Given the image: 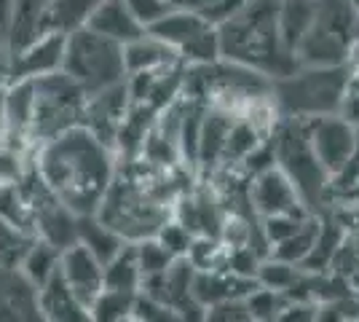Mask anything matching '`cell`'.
Wrapping results in <instances>:
<instances>
[{"label":"cell","instance_id":"cell-41","mask_svg":"<svg viewBox=\"0 0 359 322\" xmlns=\"http://www.w3.org/2000/svg\"><path fill=\"white\" fill-rule=\"evenodd\" d=\"M348 92H359V70H354L348 78Z\"/></svg>","mask_w":359,"mask_h":322},{"label":"cell","instance_id":"cell-2","mask_svg":"<svg viewBox=\"0 0 359 322\" xmlns=\"http://www.w3.org/2000/svg\"><path fill=\"white\" fill-rule=\"evenodd\" d=\"M217 41L220 60L255 70L269 81L298 70L279 35V0H247L239 14L217 30Z\"/></svg>","mask_w":359,"mask_h":322},{"label":"cell","instance_id":"cell-22","mask_svg":"<svg viewBox=\"0 0 359 322\" xmlns=\"http://www.w3.org/2000/svg\"><path fill=\"white\" fill-rule=\"evenodd\" d=\"M78 242L86 245L100 258V261L110 263L116 255H118L123 247L129 242H123L116 231H110L105 223L97 220V215H89V217H78Z\"/></svg>","mask_w":359,"mask_h":322},{"label":"cell","instance_id":"cell-25","mask_svg":"<svg viewBox=\"0 0 359 322\" xmlns=\"http://www.w3.org/2000/svg\"><path fill=\"white\" fill-rule=\"evenodd\" d=\"M60 258H62V250L51 247L48 242H43V239H38L19 274L25 276L32 288L38 290V288H43L46 282L60 271Z\"/></svg>","mask_w":359,"mask_h":322},{"label":"cell","instance_id":"cell-35","mask_svg":"<svg viewBox=\"0 0 359 322\" xmlns=\"http://www.w3.org/2000/svg\"><path fill=\"white\" fill-rule=\"evenodd\" d=\"M132 311H135V317H140L142 322H182L177 309L166 307L161 301H153L148 295H137Z\"/></svg>","mask_w":359,"mask_h":322},{"label":"cell","instance_id":"cell-40","mask_svg":"<svg viewBox=\"0 0 359 322\" xmlns=\"http://www.w3.org/2000/svg\"><path fill=\"white\" fill-rule=\"evenodd\" d=\"M346 67L354 73V70H359V38H354V43H351V48H348V57H346Z\"/></svg>","mask_w":359,"mask_h":322},{"label":"cell","instance_id":"cell-23","mask_svg":"<svg viewBox=\"0 0 359 322\" xmlns=\"http://www.w3.org/2000/svg\"><path fill=\"white\" fill-rule=\"evenodd\" d=\"M35 242H38L35 234H27V231L0 220V269L3 271H22Z\"/></svg>","mask_w":359,"mask_h":322},{"label":"cell","instance_id":"cell-10","mask_svg":"<svg viewBox=\"0 0 359 322\" xmlns=\"http://www.w3.org/2000/svg\"><path fill=\"white\" fill-rule=\"evenodd\" d=\"M175 220H180L194 236H223V226L228 220L223 199L217 191L207 185H194L188 188L177 201H175Z\"/></svg>","mask_w":359,"mask_h":322},{"label":"cell","instance_id":"cell-36","mask_svg":"<svg viewBox=\"0 0 359 322\" xmlns=\"http://www.w3.org/2000/svg\"><path fill=\"white\" fill-rule=\"evenodd\" d=\"M204 322H252V317H250V311L244 307V301H236V304H223V307L207 309Z\"/></svg>","mask_w":359,"mask_h":322},{"label":"cell","instance_id":"cell-26","mask_svg":"<svg viewBox=\"0 0 359 322\" xmlns=\"http://www.w3.org/2000/svg\"><path fill=\"white\" fill-rule=\"evenodd\" d=\"M247 0H172V6L180 11L196 14L198 19H204L212 27H223L225 22H231L233 16L244 8Z\"/></svg>","mask_w":359,"mask_h":322},{"label":"cell","instance_id":"cell-44","mask_svg":"<svg viewBox=\"0 0 359 322\" xmlns=\"http://www.w3.org/2000/svg\"><path fill=\"white\" fill-rule=\"evenodd\" d=\"M351 3H354V6H357V11H359V0H351Z\"/></svg>","mask_w":359,"mask_h":322},{"label":"cell","instance_id":"cell-21","mask_svg":"<svg viewBox=\"0 0 359 322\" xmlns=\"http://www.w3.org/2000/svg\"><path fill=\"white\" fill-rule=\"evenodd\" d=\"M102 0H48V27L60 35H73L89 25Z\"/></svg>","mask_w":359,"mask_h":322},{"label":"cell","instance_id":"cell-45","mask_svg":"<svg viewBox=\"0 0 359 322\" xmlns=\"http://www.w3.org/2000/svg\"><path fill=\"white\" fill-rule=\"evenodd\" d=\"M0 188H3V183H0Z\"/></svg>","mask_w":359,"mask_h":322},{"label":"cell","instance_id":"cell-38","mask_svg":"<svg viewBox=\"0 0 359 322\" xmlns=\"http://www.w3.org/2000/svg\"><path fill=\"white\" fill-rule=\"evenodd\" d=\"M11 92V70H8V46H6V32L0 25V123H3V110H6V100Z\"/></svg>","mask_w":359,"mask_h":322},{"label":"cell","instance_id":"cell-42","mask_svg":"<svg viewBox=\"0 0 359 322\" xmlns=\"http://www.w3.org/2000/svg\"><path fill=\"white\" fill-rule=\"evenodd\" d=\"M121 322H142V320H140V317H135V311H132V314H126Z\"/></svg>","mask_w":359,"mask_h":322},{"label":"cell","instance_id":"cell-14","mask_svg":"<svg viewBox=\"0 0 359 322\" xmlns=\"http://www.w3.org/2000/svg\"><path fill=\"white\" fill-rule=\"evenodd\" d=\"M65 46H67V35L51 32L41 38L38 43L27 46L19 54H8V70H11V86L22 81H35V78L54 76L62 73L65 65Z\"/></svg>","mask_w":359,"mask_h":322},{"label":"cell","instance_id":"cell-6","mask_svg":"<svg viewBox=\"0 0 359 322\" xmlns=\"http://www.w3.org/2000/svg\"><path fill=\"white\" fill-rule=\"evenodd\" d=\"M86 94L75 86L65 73L43 76L30 81V135L32 148L43 145L57 135L83 126Z\"/></svg>","mask_w":359,"mask_h":322},{"label":"cell","instance_id":"cell-1","mask_svg":"<svg viewBox=\"0 0 359 322\" xmlns=\"http://www.w3.org/2000/svg\"><path fill=\"white\" fill-rule=\"evenodd\" d=\"M32 164L48 191L78 217L97 215L118 175V156L86 126H75L35 148Z\"/></svg>","mask_w":359,"mask_h":322},{"label":"cell","instance_id":"cell-34","mask_svg":"<svg viewBox=\"0 0 359 322\" xmlns=\"http://www.w3.org/2000/svg\"><path fill=\"white\" fill-rule=\"evenodd\" d=\"M126 6H129V11L135 14V19L145 30H150L153 25H158L164 16L175 11L172 0H126Z\"/></svg>","mask_w":359,"mask_h":322},{"label":"cell","instance_id":"cell-4","mask_svg":"<svg viewBox=\"0 0 359 322\" xmlns=\"http://www.w3.org/2000/svg\"><path fill=\"white\" fill-rule=\"evenodd\" d=\"M271 145H273V164L295 185L306 210L314 215L327 213L330 177L314 154V145L309 137V121L282 119L271 135Z\"/></svg>","mask_w":359,"mask_h":322},{"label":"cell","instance_id":"cell-30","mask_svg":"<svg viewBox=\"0 0 359 322\" xmlns=\"http://www.w3.org/2000/svg\"><path fill=\"white\" fill-rule=\"evenodd\" d=\"M135 250H137L140 271H142V282H148V279H153V276H161L172 263L177 261V258H172V255L166 253V247L161 245L156 236H153V239L137 242Z\"/></svg>","mask_w":359,"mask_h":322},{"label":"cell","instance_id":"cell-33","mask_svg":"<svg viewBox=\"0 0 359 322\" xmlns=\"http://www.w3.org/2000/svg\"><path fill=\"white\" fill-rule=\"evenodd\" d=\"M161 245L166 247V253L172 255V258H185L188 255V250H191V245H194V234L185 229L180 220H169L164 229L158 231V236H156Z\"/></svg>","mask_w":359,"mask_h":322},{"label":"cell","instance_id":"cell-17","mask_svg":"<svg viewBox=\"0 0 359 322\" xmlns=\"http://www.w3.org/2000/svg\"><path fill=\"white\" fill-rule=\"evenodd\" d=\"M86 27L100 32L102 38L118 43V46H129V43H135L137 38H142L148 32L135 19V14L129 11L126 0H102L97 6V11L91 14Z\"/></svg>","mask_w":359,"mask_h":322},{"label":"cell","instance_id":"cell-18","mask_svg":"<svg viewBox=\"0 0 359 322\" xmlns=\"http://www.w3.org/2000/svg\"><path fill=\"white\" fill-rule=\"evenodd\" d=\"M123 60H126V73L140 76V73H153V70H164L169 65H177L180 57L166 43H161L158 38L145 32L142 38H137L135 43L123 46Z\"/></svg>","mask_w":359,"mask_h":322},{"label":"cell","instance_id":"cell-12","mask_svg":"<svg viewBox=\"0 0 359 322\" xmlns=\"http://www.w3.org/2000/svg\"><path fill=\"white\" fill-rule=\"evenodd\" d=\"M60 274L70 285V290L89 309L105 293V263L100 261L86 245H81V242H75L67 250H62Z\"/></svg>","mask_w":359,"mask_h":322},{"label":"cell","instance_id":"cell-16","mask_svg":"<svg viewBox=\"0 0 359 322\" xmlns=\"http://www.w3.org/2000/svg\"><path fill=\"white\" fill-rule=\"evenodd\" d=\"M257 288L255 279L239 276L228 269H217V271H196L194 276V298L204 309L223 307V304H236L244 301L250 293Z\"/></svg>","mask_w":359,"mask_h":322},{"label":"cell","instance_id":"cell-20","mask_svg":"<svg viewBox=\"0 0 359 322\" xmlns=\"http://www.w3.org/2000/svg\"><path fill=\"white\" fill-rule=\"evenodd\" d=\"M105 290L121 293V295H140V290H142V271H140V263H137L135 245H126L105 266Z\"/></svg>","mask_w":359,"mask_h":322},{"label":"cell","instance_id":"cell-11","mask_svg":"<svg viewBox=\"0 0 359 322\" xmlns=\"http://www.w3.org/2000/svg\"><path fill=\"white\" fill-rule=\"evenodd\" d=\"M250 201L260 220L273 215L309 213L306 204L300 201L295 185L290 183V177L276 164L250 177Z\"/></svg>","mask_w":359,"mask_h":322},{"label":"cell","instance_id":"cell-28","mask_svg":"<svg viewBox=\"0 0 359 322\" xmlns=\"http://www.w3.org/2000/svg\"><path fill=\"white\" fill-rule=\"evenodd\" d=\"M185 261L196 271H217L228 263V247L223 245V239H215V236H196Z\"/></svg>","mask_w":359,"mask_h":322},{"label":"cell","instance_id":"cell-32","mask_svg":"<svg viewBox=\"0 0 359 322\" xmlns=\"http://www.w3.org/2000/svg\"><path fill=\"white\" fill-rule=\"evenodd\" d=\"M137 295H121V293H102L97 304L91 307V322H121L132 314Z\"/></svg>","mask_w":359,"mask_h":322},{"label":"cell","instance_id":"cell-19","mask_svg":"<svg viewBox=\"0 0 359 322\" xmlns=\"http://www.w3.org/2000/svg\"><path fill=\"white\" fill-rule=\"evenodd\" d=\"M316 16V0H279V35L285 48L295 57Z\"/></svg>","mask_w":359,"mask_h":322},{"label":"cell","instance_id":"cell-27","mask_svg":"<svg viewBox=\"0 0 359 322\" xmlns=\"http://www.w3.org/2000/svg\"><path fill=\"white\" fill-rule=\"evenodd\" d=\"M300 279H303V269L292 266V263L276 261V258H271V255H266V258L260 261L257 274H255V282H257L260 288L279 290V293H285V295H290V293L298 288Z\"/></svg>","mask_w":359,"mask_h":322},{"label":"cell","instance_id":"cell-39","mask_svg":"<svg viewBox=\"0 0 359 322\" xmlns=\"http://www.w3.org/2000/svg\"><path fill=\"white\" fill-rule=\"evenodd\" d=\"M338 116L359 129V92H346V100H344V105H341V113H338Z\"/></svg>","mask_w":359,"mask_h":322},{"label":"cell","instance_id":"cell-7","mask_svg":"<svg viewBox=\"0 0 359 322\" xmlns=\"http://www.w3.org/2000/svg\"><path fill=\"white\" fill-rule=\"evenodd\" d=\"M357 16L351 0H316L311 30L295 51L298 67H344L354 43Z\"/></svg>","mask_w":359,"mask_h":322},{"label":"cell","instance_id":"cell-24","mask_svg":"<svg viewBox=\"0 0 359 322\" xmlns=\"http://www.w3.org/2000/svg\"><path fill=\"white\" fill-rule=\"evenodd\" d=\"M316 234H319V215H311L300 231H295L290 239L285 242H279V245H273L269 250L271 258H276V261H285V263H292V266H303V261L311 255V250H314V242H316Z\"/></svg>","mask_w":359,"mask_h":322},{"label":"cell","instance_id":"cell-8","mask_svg":"<svg viewBox=\"0 0 359 322\" xmlns=\"http://www.w3.org/2000/svg\"><path fill=\"white\" fill-rule=\"evenodd\" d=\"M148 32L172 48L180 57V62H185L188 67L220 62L217 27L207 25L204 19H198L196 14H188V11L175 8V11L169 16H164L158 25H153Z\"/></svg>","mask_w":359,"mask_h":322},{"label":"cell","instance_id":"cell-43","mask_svg":"<svg viewBox=\"0 0 359 322\" xmlns=\"http://www.w3.org/2000/svg\"><path fill=\"white\" fill-rule=\"evenodd\" d=\"M354 38H359V16H357V30H354Z\"/></svg>","mask_w":359,"mask_h":322},{"label":"cell","instance_id":"cell-31","mask_svg":"<svg viewBox=\"0 0 359 322\" xmlns=\"http://www.w3.org/2000/svg\"><path fill=\"white\" fill-rule=\"evenodd\" d=\"M314 213H292V215H273V217H263L260 220V234L263 242L269 245V250L279 242L290 239L295 231H300V226L309 220Z\"/></svg>","mask_w":359,"mask_h":322},{"label":"cell","instance_id":"cell-37","mask_svg":"<svg viewBox=\"0 0 359 322\" xmlns=\"http://www.w3.org/2000/svg\"><path fill=\"white\" fill-rule=\"evenodd\" d=\"M316 311H319V304H311V301H290L276 322H316Z\"/></svg>","mask_w":359,"mask_h":322},{"label":"cell","instance_id":"cell-15","mask_svg":"<svg viewBox=\"0 0 359 322\" xmlns=\"http://www.w3.org/2000/svg\"><path fill=\"white\" fill-rule=\"evenodd\" d=\"M35 307L43 322H91V309L70 290L60 271L35 290Z\"/></svg>","mask_w":359,"mask_h":322},{"label":"cell","instance_id":"cell-3","mask_svg":"<svg viewBox=\"0 0 359 322\" xmlns=\"http://www.w3.org/2000/svg\"><path fill=\"white\" fill-rule=\"evenodd\" d=\"M348 67H298L290 76L271 81V97L282 119L314 121L338 116L348 92Z\"/></svg>","mask_w":359,"mask_h":322},{"label":"cell","instance_id":"cell-29","mask_svg":"<svg viewBox=\"0 0 359 322\" xmlns=\"http://www.w3.org/2000/svg\"><path fill=\"white\" fill-rule=\"evenodd\" d=\"M287 304H290V298L285 293L269 290V288H260V285L244 298V307L250 311L252 322H276Z\"/></svg>","mask_w":359,"mask_h":322},{"label":"cell","instance_id":"cell-13","mask_svg":"<svg viewBox=\"0 0 359 322\" xmlns=\"http://www.w3.org/2000/svg\"><path fill=\"white\" fill-rule=\"evenodd\" d=\"M8 54H19L41 38L51 35L48 27V0H11L3 22Z\"/></svg>","mask_w":359,"mask_h":322},{"label":"cell","instance_id":"cell-5","mask_svg":"<svg viewBox=\"0 0 359 322\" xmlns=\"http://www.w3.org/2000/svg\"><path fill=\"white\" fill-rule=\"evenodd\" d=\"M62 73L70 78L86 97L116 89L121 83H126V78H129L126 60H123V46L107 41L89 27L67 35Z\"/></svg>","mask_w":359,"mask_h":322},{"label":"cell","instance_id":"cell-9","mask_svg":"<svg viewBox=\"0 0 359 322\" xmlns=\"http://www.w3.org/2000/svg\"><path fill=\"white\" fill-rule=\"evenodd\" d=\"M309 137L327 177L338 175L359 148V129L341 116H325V119L309 121Z\"/></svg>","mask_w":359,"mask_h":322}]
</instances>
